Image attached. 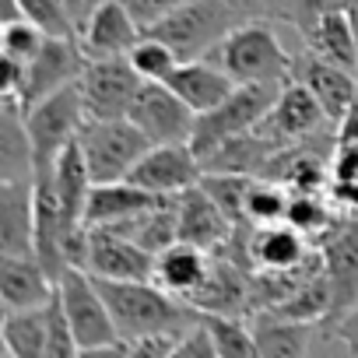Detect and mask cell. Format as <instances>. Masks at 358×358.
Returning a JSON list of instances; mask_svg holds the SVG:
<instances>
[{
	"label": "cell",
	"instance_id": "obj_1",
	"mask_svg": "<svg viewBox=\"0 0 358 358\" xmlns=\"http://www.w3.org/2000/svg\"><path fill=\"white\" fill-rule=\"evenodd\" d=\"M95 285L113 313V323H116V334L123 344H134V341L151 337V334H179L201 316L197 306L158 288L155 281L95 278Z\"/></svg>",
	"mask_w": 358,
	"mask_h": 358
},
{
	"label": "cell",
	"instance_id": "obj_2",
	"mask_svg": "<svg viewBox=\"0 0 358 358\" xmlns=\"http://www.w3.org/2000/svg\"><path fill=\"white\" fill-rule=\"evenodd\" d=\"M215 64H222L239 85L246 81H267V85H285L292 78V53L281 46L271 15H253L243 18L218 46H215Z\"/></svg>",
	"mask_w": 358,
	"mask_h": 358
},
{
	"label": "cell",
	"instance_id": "obj_3",
	"mask_svg": "<svg viewBox=\"0 0 358 358\" xmlns=\"http://www.w3.org/2000/svg\"><path fill=\"white\" fill-rule=\"evenodd\" d=\"M246 15L236 4H229V0H190V4L176 8L172 15H165L144 32L169 43L179 60H201V57H211L215 46Z\"/></svg>",
	"mask_w": 358,
	"mask_h": 358
},
{
	"label": "cell",
	"instance_id": "obj_4",
	"mask_svg": "<svg viewBox=\"0 0 358 358\" xmlns=\"http://www.w3.org/2000/svg\"><path fill=\"white\" fill-rule=\"evenodd\" d=\"M278 92H281V85L246 81V85H236L225 102L201 113L197 127H194V137H190V148L197 151V158H208L225 141L257 130L264 123V116L271 113V106L278 102Z\"/></svg>",
	"mask_w": 358,
	"mask_h": 358
},
{
	"label": "cell",
	"instance_id": "obj_5",
	"mask_svg": "<svg viewBox=\"0 0 358 358\" xmlns=\"http://www.w3.org/2000/svg\"><path fill=\"white\" fill-rule=\"evenodd\" d=\"M60 295H64V309H67L81 355H127V344L116 334L113 313L88 271L67 267V274L60 278Z\"/></svg>",
	"mask_w": 358,
	"mask_h": 358
},
{
	"label": "cell",
	"instance_id": "obj_6",
	"mask_svg": "<svg viewBox=\"0 0 358 358\" xmlns=\"http://www.w3.org/2000/svg\"><path fill=\"white\" fill-rule=\"evenodd\" d=\"M78 144L85 151L88 172L95 183H116V179H127L130 169L141 162V155L151 148L148 134L130 120H85Z\"/></svg>",
	"mask_w": 358,
	"mask_h": 358
},
{
	"label": "cell",
	"instance_id": "obj_7",
	"mask_svg": "<svg viewBox=\"0 0 358 358\" xmlns=\"http://www.w3.org/2000/svg\"><path fill=\"white\" fill-rule=\"evenodd\" d=\"M88 120L85 99L78 81L39 99L36 106L25 109V123H29V137H32V151H36V165H53L60 158V151L78 141L81 127Z\"/></svg>",
	"mask_w": 358,
	"mask_h": 358
},
{
	"label": "cell",
	"instance_id": "obj_8",
	"mask_svg": "<svg viewBox=\"0 0 358 358\" xmlns=\"http://www.w3.org/2000/svg\"><path fill=\"white\" fill-rule=\"evenodd\" d=\"M144 78L134 71L127 57H106V60H88L85 74L78 78L85 109L92 120H123L130 116V106L141 92Z\"/></svg>",
	"mask_w": 358,
	"mask_h": 358
},
{
	"label": "cell",
	"instance_id": "obj_9",
	"mask_svg": "<svg viewBox=\"0 0 358 358\" xmlns=\"http://www.w3.org/2000/svg\"><path fill=\"white\" fill-rule=\"evenodd\" d=\"M320 253H323V271L330 281V320H337L341 313H348L351 306H358V218L341 215L320 239H316ZM320 323V327H323Z\"/></svg>",
	"mask_w": 358,
	"mask_h": 358
},
{
	"label": "cell",
	"instance_id": "obj_10",
	"mask_svg": "<svg viewBox=\"0 0 358 358\" xmlns=\"http://www.w3.org/2000/svg\"><path fill=\"white\" fill-rule=\"evenodd\" d=\"M130 120L148 134L151 144H183L194 137L197 109L179 99L165 81H144L130 106Z\"/></svg>",
	"mask_w": 358,
	"mask_h": 358
},
{
	"label": "cell",
	"instance_id": "obj_11",
	"mask_svg": "<svg viewBox=\"0 0 358 358\" xmlns=\"http://www.w3.org/2000/svg\"><path fill=\"white\" fill-rule=\"evenodd\" d=\"M88 67V53L81 50L78 36H46L43 50L29 60L25 71V85H22V106H36L39 99L74 85Z\"/></svg>",
	"mask_w": 358,
	"mask_h": 358
},
{
	"label": "cell",
	"instance_id": "obj_12",
	"mask_svg": "<svg viewBox=\"0 0 358 358\" xmlns=\"http://www.w3.org/2000/svg\"><path fill=\"white\" fill-rule=\"evenodd\" d=\"M201 176H204V165L197 151L190 148V141H183V144H151L141 155V162L130 169L127 179L151 194L176 197V194L197 187Z\"/></svg>",
	"mask_w": 358,
	"mask_h": 358
},
{
	"label": "cell",
	"instance_id": "obj_13",
	"mask_svg": "<svg viewBox=\"0 0 358 358\" xmlns=\"http://www.w3.org/2000/svg\"><path fill=\"white\" fill-rule=\"evenodd\" d=\"M88 274L120 281H151L155 253L113 225H88Z\"/></svg>",
	"mask_w": 358,
	"mask_h": 358
},
{
	"label": "cell",
	"instance_id": "obj_14",
	"mask_svg": "<svg viewBox=\"0 0 358 358\" xmlns=\"http://www.w3.org/2000/svg\"><path fill=\"white\" fill-rule=\"evenodd\" d=\"M330 127V116L323 109V102L309 92V85H302L299 78H288L278 92V102L271 106V113L264 116V123L257 130L278 137V141H306L316 137Z\"/></svg>",
	"mask_w": 358,
	"mask_h": 358
},
{
	"label": "cell",
	"instance_id": "obj_15",
	"mask_svg": "<svg viewBox=\"0 0 358 358\" xmlns=\"http://www.w3.org/2000/svg\"><path fill=\"white\" fill-rule=\"evenodd\" d=\"M316 243H309L306 232H299L288 222L253 225L246 236V260L253 274H285L302 267L313 257Z\"/></svg>",
	"mask_w": 358,
	"mask_h": 358
},
{
	"label": "cell",
	"instance_id": "obj_16",
	"mask_svg": "<svg viewBox=\"0 0 358 358\" xmlns=\"http://www.w3.org/2000/svg\"><path fill=\"white\" fill-rule=\"evenodd\" d=\"M144 36V29L137 25V18L127 11L123 0H99L92 8L85 29L78 32L81 50L88 53V60H106V57H127L137 39Z\"/></svg>",
	"mask_w": 358,
	"mask_h": 358
},
{
	"label": "cell",
	"instance_id": "obj_17",
	"mask_svg": "<svg viewBox=\"0 0 358 358\" xmlns=\"http://www.w3.org/2000/svg\"><path fill=\"white\" fill-rule=\"evenodd\" d=\"M292 78H299L302 85H309V92L323 102V109H327V116H330L334 127L344 120V113L351 109L355 92H358V71H348L341 64H330V60H323L313 50H302L292 60Z\"/></svg>",
	"mask_w": 358,
	"mask_h": 358
},
{
	"label": "cell",
	"instance_id": "obj_18",
	"mask_svg": "<svg viewBox=\"0 0 358 358\" xmlns=\"http://www.w3.org/2000/svg\"><path fill=\"white\" fill-rule=\"evenodd\" d=\"M0 253L36 257V176L0 179Z\"/></svg>",
	"mask_w": 358,
	"mask_h": 358
},
{
	"label": "cell",
	"instance_id": "obj_19",
	"mask_svg": "<svg viewBox=\"0 0 358 358\" xmlns=\"http://www.w3.org/2000/svg\"><path fill=\"white\" fill-rule=\"evenodd\" d=\"M53 292H57V281L43 267L39 257L0 253V306H4V309L46 306Z\"/></svg>",
	"mask_w": 358,
	"mask_h": 358
},
{
	"label": "cell",
	"instance_id": "obj_20",
	"mask_svg": "<svg viewBox=\"0 0 358 358\" xmlns=\"http://www.w3.org/2000/svg\"><path fill=\"white\" fill-rule=\"evenodd\" d=\"M232 232L236 225L201 183L179 194V239L183 243H194L215 253L232 239Z\"/></svg>",
	"mask_w": 358,
	"mask_h": 358
},
{
	"label": "cell",
	"instance_id": "obj_21",
	"mask_svg": "<svg viewBox=\"0 0 358 358\" xmlns=\"http://www.w3.org/2000/svg\"><path fill=\"white\" fill-rule=\"evenodd\" d=\"M165 85L183 102H190L201 116V113L215 109L218 102H225L239 81L222 64H211L208 57H201V60H179V67L165 78Z\"/></svg>",
	"mask_w": 358,
	"mask_h": 358
},
{
	"label": "cell",
	"instance_id": "obj_22",
	"mask_svg": "<svg viewBox=\"0 0 358 358\" xmlns=\"http://www.w3.org/2000/svg\"><path fill=\"white\" fill-rule=\"evenodd\" d=\"M211 271V250L204 246H194V243H183V239H176L172 246H165L158 257H155V285L179 295V299H187L204 285Z\"/></svg>",
	"mask_w": 358,
	"mask_h": 358
},
{
	"label": "cell",
	"instance_id": "obj_23",
	"mask_svg": "<svg viewBox=\"0 0 358 358\" xmlns=\"http://www.w3.org/2000/svg\"><path fill=\"white\" fill-rule=\"evenodd\" d=\"M158 201H165L162 194H151L130 179H116V183H95L88 194V208H85V225H113V222H127L137 218L144 211H151Z\"/></svg>",
	"mask_w": 358,
	"mask_h": 358
},
{
	"label": "cell",
	"instance_id": "obj_24",
	"mask_svg": "<svg viewBox=\"0 0 358 358\" xmlns=\"http://www.w3.org/2000/svg\"><path fill=\"white\" fill-rule=\"evenodd\" d=\"M250 327L257 337V355H306L313 348L316 327L313 320H295L278 309H253Z\"/></svg>",
	"mask_w": 358,
	"mask_h": 358
},
{
	"label": "cell",
	"instance_id": "obj_25",
	"mask_svg": "<svg viewBox=\"0 0 358 358\" xmlns=\"http://www.w3.org/2000/svg\"><path fill=\"white\" fill-rule=\"evenodd\" d=\"M22 176H36V151L22 99L4 95V106H0V179H22Z\"/></svg>",
	"mask_w": 358,
	"mask_h": 358
},
{
	"label": "cell",
	"instance_id": "obj_26",
	"mask_svg": "<svg viewBox=\"0 0 358 358\" xmlns=\"http://www.w3.org/2000/svg\"><path fill=\"white\" fill-rule=\"evenodd\" d=\"M0 337H4V355L8 358H46L50 355V316L46 306L36 309H4L0 316Z\"/></svg>",
	"mask_w": 358,
	"mask_h": 358
},
{
	"label": "cell",
	"instance_id": "obj_27",
	"mask_svg": "<svg viewBox=\"0 0 358 358\" xmlns=\"http://www.w3.org/2000/svg\"><path fill=\"white\" fill-rule=\"evenodd\" d=\"M306 50L320 53L330 64H341L348 71H358V36L355 25L348 18V11H330L323 15L306 36H302Z\"/></svg>",
	"mask_w": 358,
	"mask_h": 358
},
{
	"label": "cell",
	"instance_id": "obj_28",
	"mask_svg": "<svg viewBox=\"0 0 358 358\" xmlns=\"http://www.w3.org/2000/svg\"><path fill=\"white\" fill-rule=\"evenodd\" d=\"M18 4L50 36H78L92 15L88 0H18Z\"/></svg>",
	"mask_w": 358,
	"mask_h": 358
},
{
	"label": "cell",
	"instance_id": "obj_29",
	"mask_svg": "<svg viewBox=\"0 0 358 358\" xmlns=\"http://www.w3.org/2000/svg\"><path fill=\"white\" fill-rule=\"evenodd\" d=\"M337 218H341V211L334 208L330 194H323V190H302V194H292V204H288V215H285V222L295 225L299 232H306L313 243H316V239H320Z\"/></svg>",
	"mask_w": 358,
	"mask_h": 358
},
{
	"label": "cell",
	"instance_id": "obj_30",
	"mask_svg": "<svg viewBox=\"0 0 358 358\" xmlns=\"http://www.w3.org/2000/svg\"><path fill=\"white\" fill-rule=\"evenodd\" d=\"M292 204V190L278 179L267 176H253L250 190H246V218L253 225H271V222H285Z\"/></svg>",
	"mask_w": 358,
	"mask_h": 358
},
{
	"label": "cell",
	"instance_id": "obj_31",
	"mask_svg": "<svg viewBox=\"0 0 358 358\" xmlns=\"http://www.w3.org/2000/svg\"><path fill=\"white\" fill-rule=\"evenodd\" d=\"M201 316L215 337L218 355H236V358L257 355V337H253L250 316H229V313H201Z\"/></svg>",
	"mask_w": 358,
	"mask_h": 358
},
{
	"label": "cell",
	"instance_id": "obj_32",
	"mask_svg": "<svg viewBox=\"0 0 358 358\" xmlns=\"http://www.w3.org/2000/svg\"><path fill=\"white\" fill-rule=\"evenodd\" d=\"M127 60L134 64V71H137L144 81H165V78L179 67L176 50H172L169 43H162V39L148 36V32L137 39V46L127 53Z\"/></svg>",
	"mask_w": 358,
	"mask_h": 358
},
{
	"label": "cell",
	"instance_id": "obj_33",
	"mask_svg": "<svg viewBox=\"0 0 358 358\" xmlns=\"http://www.w3.org/2000/svg\"><path fill=\"white\" fill-rule=\"evenodd\" d=\"M46 36H50V32H46L39 22H32L29 15L8 18L4 25H0V50H4V57H11V60L29 64V60L43 50Z\"/></svg>",
	"mask_w": 358,
	"mask_h": 358
},
{
	"label": "cell",
	"instance_id": "obj_34",
	"mask_svg": "<svg viewBox=\"0 0 358 358\" xmlns=\"http://www.w3.org/2000/svg\"><path fill=\"white\" fill-rule=\"evenodd\" d=\"M348 4H351V0H278V4L271 8V18L274 22H285L299 36H306L323 15L348 11Z\"/></svg>",
	"mask_w": 358,
	"mask_h": 358
},
{
	"label": "cell",
	"instance_id": "obj_35",
	"mask_svg": "<svg viewBox=\"0 0 358 358\" xmlns=\"http://www.w3.org/2000/svg\"><path fill=\"white\" fill-rule=\"evenodd\" d=\"M176 355L179 358H190V355H201V358H215L218 355V348H215V337H211V330H208V323H204V316H197L183 334H179V341H176Z\"/></svg>",
	"mask_w": 358,
	"mask_h": 358
},
{
	"label": "cell",
	"instance_id": "obj_36",
	"mask_svg": "<svg viewBox=\"0 0 358 358\" xmlns=\"http://www.w3.org/2000/svg\"><path fill=\"white\" fill-rule=\"evenodd\" d=\"M323 341H341L348 348V355H358V306H351L348 313H341L337 320L320 327Z\"/></svg>",
	"mask_w": 358,
	"mask_h": 358
},
{
	"label": "cell",
	"instance_id": "obj_37",
	"mask_svg": "<svg viewBox=\"0 0 358 358\" xmlns=\"http://www.w3.org/2000/svg\"><path fill=\"white\" fill-rule=\"evenodd\" d=\"M123 4H127V11L137 18L141 29H151L155 22H162L165 15H172L176 8L190 4V0H123Z\"/></svg>",
	"mask_w": 358,
	"mask_h": 358
},
{
	"label": "cell",
	"instance_id": "obj_38",
	"mask_svg": "<svg viewBox=\"0 0 358 358\" xmlns=\"http://www.w3.org/2000/svg\"><path fill=\"white\" fill-rule=\"evenodd\" d=\"M330 179H358V141H337L334 144Z\"/></svg>",
	"mask_w": 358,
	"mask_h": 358
},
{
	"label": "cell",
	"instance_id": "obj_39",
	"mask_svg": "<svg viewBox=\"0 0 358 358\" xmlns=\"http://www.w3.org/2000/svg\"><path fill=\"white\" fill-rule=\"evenodd\" d=\"M327 194H330V201L341 215L358 218V179H330Z\"/></svg>",
	"mask_w": 358,
	"mask_h": 358
},
{
	"label": "cell",
	"instance_id": "obj_40",
	"mask_svg": "<svg viewBox=\"0 0 358 358\" xmlns=\"http://www.w3.org/2000/svg\"><path fill=\"white\" fill-rule=\"evenodd\" d=\"M229 4H236L246 18H253V15H267V4H264V0H229Z\"/></svg>",
	"mask_w": 358,
	"mask_h": 358
},
{
	"label": "cell",
	"instance_id": "obj_41",
	"mask_svg": "<svg viewBox=\"0 0 358 358\" xmlns=\"http://www.w3.org/2000/svg\"><path fill=\"white\" fill-rule=\"evenodd\" d=\"M348 18H351V25H355V36H358V0H351V4H348Z\"/></svg>",
	"mask_w": 358,
	"mask_h": 358
},
{
	"label": "cell",
	"instance_id": "obj_42",
	"mask_svg": "<svg viewBox=\"0 0 358 358\" xmlns=\"http://www.w3.org/2000/svg\"><path fill=\"white\" fill-rule=\"evenodd\" d=\"M264 4H267V15H271V8H274V4H278V0H264Z\"/></svg>",
	"mask_w": 358,
	"mask_h": 358
},
{
	"label": "cell",
	"instance_id": "obj_43",
	"mask_svg": "<svg viewBox=\"0 0 358 358\" xmlns=\"http://www.w3.org/2000/svg\"><path fill=\"white\" fill-rule=\"evenodd\" d=\"M88 4H92V8H95V4H99V0H88Z\"/></svg>",
	"mask_w": 358,
	"mask_h": 358
}]
</instances>
